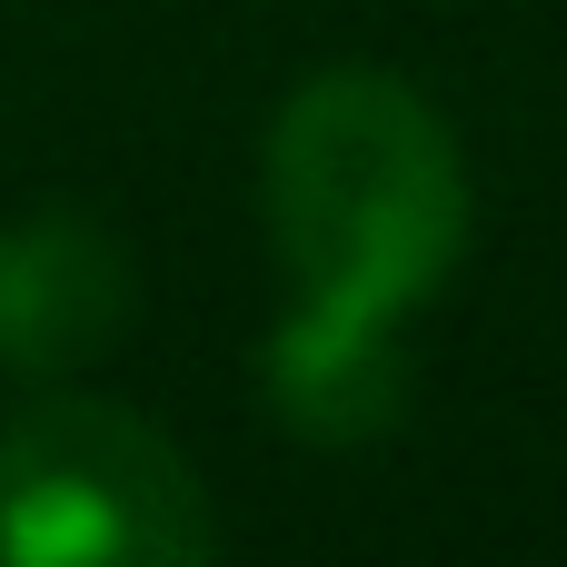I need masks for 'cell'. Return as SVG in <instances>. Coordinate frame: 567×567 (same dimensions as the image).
Instances as JSON below:
<instances>
[{
    "label": "cell",
    "instance_id": "6da1fadb",
    "mask_svg": "<svg viewBox=\"0 0 567 567\" xmlns=\"http://www.w3.org/2000/svg\"><path fill=\"white\" fill-rule=\"evenodd\" d=\"M259 209L289 309L259 349V389L289 439H379L409 399V309L449 289L468 249V150L439 100L379 60L309 70L259 140Z\"/></svg>",
    "mask_w": 567,
    "mask_h": 567
},
{
    "label": "cell",
    "instance_id": "7a4b0ae2",
    "mask_svg": "<svg viewBox=\"0 0 567 567\" xmlns=\"http://www.w3.org/2000/svg\"><path fill=\"white\" fill-rule=\"evenodd\" d=\"M209 548L219 508L140 409L40 389L0 419V567H189Z\"/></svg>",
    "mask_w": 567,
    "mask_h": 567
},
{
    "label": "cell",
    "instance_id": "3957f363",
    "mask_svg": "<svg viewBox=\"0 0 567 567\" xmlns=\"http://www.w3.org/2000/svg\"><path fill=\"white\" fill-rule=\"evenodd\" d=\"M130 309H140V269L120 229H100L90 209H30L0 229V379L50 389L110 359Z\"/></svg>",
    "mask_w": 567,
    "mask_h": 567
}]
</instances>
